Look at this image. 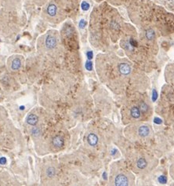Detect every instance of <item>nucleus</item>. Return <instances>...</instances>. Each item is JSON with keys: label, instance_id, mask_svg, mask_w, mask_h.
<instances>
[{"label": "nucleus", "instance_id": "f257e3e1", "mask_svg": "<svg viewBox=\"0 0 174 186\" xmlns=\"http://www.w3.org/2000/svg\"><path fill=\"white\" fill-rule=\"evenodd\" d=\"M57 39L55 38L54 36H51V35H49V36H46V41H45V44H46V47L48 49H53L56 47L57 46Z\"/></svg>", "mask_w": 174, "mask_h": 186}, {"label": "nucleus", "instance_id": "f03ea898", "mask_svg": "<svg viewBox=\"0 0 174 186\" xmlns=\"http://www.w3.org/2000/svg\"><path fill=\"white\" fill-rule=\"evenodd\" d=\"M115 185L117 186H125L129 185V180L126 178V176L123 174L118 175L115 180Z\"/></svg>", "mask_w": 174, "mask_h": 186}, {"label": "nucleus", "instance_id": "7ed1b4c3", "mask_svg": "<svg viewBox=\"0 0 174 186\" xmlns=\"http://www.w3.org/2000/svg\"><path fill=\"white\" fill-rule=\"evenodd\" d=\"M118 71L121 74L127 76L131 72V67L127 63H121L118 65Z\"/></svg>", "mask_w": 174, "mask_h": 186}, {"label": "nucleus", "instance_id": "20e7f679", "mask_svg": "<svg viewBox=\"0 0 174 186\" xmlns=\"http://www.w3.org/2000/svg\"><path fill=\"white\" fill-rule=\"evenodd\" d=\"M88 143L91 146H96L98 143V138L95 133H90L87 137Z\"/></svg>", "mask_w": 174, "mask_h": 186}, {"label": "nucleus", "instance_id": "39448f33", "mask_svg": "<svg viewBox=\"0 0 174 186\" xmlns=\"http://www.w3.org/2000/svg\"><path fill=\"white\" fill-rule=\"evenodd\" d=\"M138 133L139 135L141 136V137H147L150 133V130L147 126H141V127H139Z\"/></svg>", "mask_w": 174, "mask_h": 186}, {"label": "nucleus", "instance_id": "423d86ee", "mask_svg": "<svg viewBox=\"0 0 174 186\" xmlns=\"http://www.w3.org/2000/svg\"><path fill=\"white\" fill-rule=\"evenodd\" d=\"M38 120H39L38 116H37L36 115H34V114L29 115V116L27 117V119H26L27 123L29 125H31V126H34V125H36V123H38Z\"/></svg>", "mask_w": 174, "mask_h": 186}, {"label": "nucleus", "instance_id": "0eeeda50", "mask_svg": "<svg viewBox=\"0 0 174 186\" xmlns=\"http://www.w3.org/2000/svg\"><path fill=\"white\" fill-rule=\"evenodd\" d=\"M52 143L54 147L61 148V147H62V146L64 145V140L63 138H61L60 136H57V137L53 138Z\"/></svg>", "mask_w": 174, "mask_h": 186}, {"label": "nucleus", "instance_id": "6e6552de", "mask_svg": "<svg viewBox=\"0 0 174 186\" xmlns=\"http://www.w3.org/2000/svg\"><path fill=\"white\" fill-rule=\"evenodd\" d=\"M57 12V7L55 4H50L47 7V13L50 17H55Z\"/></svg>", "mask_w": 174, "mask_h": 186}, {"label": "nucleus", "instance_id": "1a4fd4ad", "mask_svg": "<svg viewBox=\"0 0 174 186\" xmlns=\"http://www.w3.org/2000/svg\"><path fill=\"white\" fill-rule=\"evenodd\" d=\"M141 109L137 107H133L131 109H130V115L134 119H138L141 117Z\"/></svg>", "mask_w": 174, "mask_h": 186}, {"label": "nucleus", "instance_id": "9d476101", "mask_svg": "<svg viewBox=\"0 0 174 186\" xmlns=\"http://www.w3.org/2000/svg\"><path fill=\"white\" fill-rule=\"evenodd\" d=\"M147 161L144 158H140L136 162V167H138L139 169H144L145 167H147Z\"/></svg>", "mask_w": 174, "mask_h": 186}, {"label": "nucleus", "instance_id": "9b49d317", "mask_svg": "<svg viewBox=\"0 0 174 186\" xmlns=\"http://www.w3.org/2000/svg\"><path fill=\"white\" fill-rule=\"evenodd\" d=\"M21 60H20L19 58H16V59H14L13 62H12L11 68H12L13 70L16 71V70H18L21 68Z\"/></svg>", "mask_w": 174, "mask_h": 186}, {"label": "nucleus", "instance_id": "f8f14e48", "mask_svg": "<svg viewBox=\"0 0 174 186\" xmlns=\"http://www.w3.org/2000/svg\"><path fill=\"white\" fill-rule=\"evenodd\" d=\"M146 38L148 39V40H153L155 38V32L152 28H149L146 31Z\"/></svg>", "mask_w": 174, "mask_h": 186}, {"label": "nucleus", "instance_id": "ddd939ff", "mask_svg": "<svg viewBox=\"0 0 174 186\" xmlns=\"http://www.w3.org/2000/svg\"><path fill=\"white\" fill-rule=\"evenodd\" d=\"M55 173H56V170L53 167H49L48 169L46 170V174L49 178H53L54 177Z\"/></svg>", "mask_w": 174, "mask_h": 186}, {"label": "nucleus", "instance_id": "4468645a", "mask_svg": "<svg viewBox=\"0 0 174 186\" xmlns=\"http://www.w3.org/2000/svg\"><path fill=\"white\" fill-rule=\"evenodd\" d=\"M139 108L141 109V112H146L148 110V105L144 102H141L140 103V105H139Z\"/></svg>", "mask_w": 174, "mask_h": 186}, {"label": "nucleus", "instance_id": "2eb2a0df", "mask_svg": "<svg viewBox=\"0 0 174 186\" xmlns=\"http://www.w3.org/2000/svg\"><path fill=\"white\" fill-rule=\"evenodd\" d=\"M90 4H89L88 2H86V1H83V2H82V4H81V8H82V10L84 11H86V10H88L89 9H90Z\"/></svg>", "mask_w": 174, "mask_h": 186}, {"label": "nucleus", "instance_id": "dca6fc26", "mask_svg": "<svg viewBox=\"0 0 174 186\" xmlns=\"http://www.w3.org/2000/svg\"><path fill=\"white\" fill-rule=\"evenodd\" d=\"M32 133L33 135L35 136H38L39 135V133H40V130L39 129L38 127H34L33 129L32 130Z\"/></svg>", "mask_w": 174, "mask_h": 186}, {"label": "nucleus", "instance_id": "f3484780", "mask_svg": "<svg viewBox=\"0 0 174 186\" xmlns=\"http://www.w3.org/2000/svg\"><path fill=\"white\" fill-rule=\"evenodd\" d=\"M158 182H159V183H161V184H166V182H167V179H166V178L165 176L161 175L158 178Z\"/></svg>", "mask_w": 174, "mask_h": 186}, {"label": "nucleus", "instance_id": "a211bd4d", "mask_svg": "<svg viewBox=\"0 0 174 186\" xmlns=\"http://www.w3.org/2000/svg\"><path fill=\"white\" fill-rule=\"evenodd\" d=\"M130 46H132V47H137V42H136L135 39H130Z\"/></svg>", "mask_w": 174, "mask_h": 186}, {"label": "nucleus", "instance_id": "6ab92c4d", "mask_svg": "<svg viewBox=\"0 0 174 186\" xmlns=\"http://www.w3.org/2000/svg\"><path fill=\"white\" fill-rule=\"evenodd\" d=\"M86 68L88 71H91L93 68V64L91 63L90 62H86Z\"/></svg>", "mask_w": 174, "mask_h": 186}, {"label": "nucleus", "instance_id": "aec40b11", "mask_svg": "<svg viewBox=\"0 0 174 186\" xmlns=\"http://www.w3.org/2000/svg\"><path fill=\"white\" fill-rule=\"evenodd\" d=\"M111 26L113 28H116V29H118V28H119V25H118V24L116 23V21H112V22L111 23Z\"/></svg>", "mask_w": 174, "mask_h": 186}, {"label": "nucleus", "instance_id": "412c9836", "mask_svg": "<svg viewBox=\"0 0 174 186\" xmlns=\"http://www.w3.org/2000/svg\"><path fill=\"white\" fill-rule=\"evenodd\" d=\"M86 21H85V20H83V19L81 20V21H80V22H79L80 28H83L84 27H85V26H86Z\"/></svg>", "mask_w": 174, "mask_h": 186}, {"label": "nucleus", "instance_id": "4be33fe9", "mask_svg": "<svg viewBox=\"0 0 174 186\" xmlns=\"http://www.w3.org/2000/svg\"><path fill=\"white\" fill-rule=\"evenodd\" d=\"M86 55H87V57H88L89 60H91L93 58V53L92 51H89L86 53Z\"/></svg>", "mask_w": 174, "mask_h": 186}, {"label": "nucleus", "instance_id": "5701e85b", "mask_svg": "<svg viewBox=\"0 0 174 186\" xmlns=\"http://www.w3.org/2000/svg\"><path fill=\"white\" fill-rule=\"evenodd\" d=\"M157 97H158L157 92H156V90H153V96H152V100H153L154 102H155V100L157 99Z\"/></svg>", "mask_w": 174, "mask_h": 186}, {"label": "nucleus", "instance_id": "b1692460", "mask_svg": "<svg viewBox=\"0 0 174 186\" xmlns=\"http://www.w3.org/2000/svg\"><path fill=\"white\" fill-rule=\"evenodd\" d=\"M154 121H155V123H157V124H161V120L159 118H155Z\"/></svg>", "mask_w": 174, "mask_h": 186}, {"label": "nucleus", "instance_id": "393cba45", "mask_svg": "<svg viewBox=\"0 0 174 186\" xmlns=\"http://www.w3.org/2000/svg\"><path fill=\"white\" fill-rule=\"evenodd\" d=\"M0 163H6V159H5V158H1V159H0Z\"/></svg>", "mask_w": 174, "mask_h": 186}]
</instances>
